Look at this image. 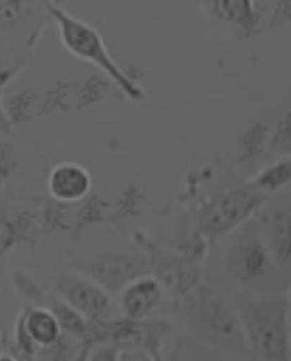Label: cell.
Returning a JSON list of instances; mask_svg holds the SVG:
<instances>
[{"mask_svg": "<svg viewBox=\"0 0 291 361\" xmlns=\"http://www.w3.org/2000/svg\"><path fill=\"white\" fill-rule=\"evenodd\" d=\"M179 301L185 326L192 336L218 350L243 352L247 342L239 314L221 293L206 283H200Z\"/></svg>", "mask_w": 291, "mask_h": 361, "instance_id": "obj_1", "label": "cell"}, {"mask_svg": "<svg viewBox=\"0 0 291 361\" xmlns=\"http://www.w3.org/2000/svg\"><path fill=\"white\" fill-rule=\"evenodd\" d=\"M244 342L260 361H291L287 295H256L237 301Z\"/></svg>", "mask_w": 291, "mask_h": 361, "instance_id": "obj_2", "label": "cell"}, {"mask_svg": "<svg viewBox=\"0 0 291 361\" xmlns=\"http://www.w3.org/2000/svg\"><path fill=\"white\" fill-rule=\"evenodd\" d=\"M47 10L51 12L56 27H58L63 47L72 56H76L80 61H86V63L94 64L95 68H99L128 99H132V102L142 99V95H144L142 87L136 86L132 78L118 66L117 61L109 53V47L105 45L101 33L97 32L94 25L86 24L84 20L72 16L70 12H66L64 8L55 6L51 2L47 4Z\"/></svg>", "mask_w": 291, "mask_h": 361, "instance_id": "obj_3", "label": "cell"}, {"mask_svg": "<svg viewBox=\"0 0 291 361\" xmlns=\"http://www.w3.org/2000/svg\"><path fill=\"white\" fill-rule=\"evenodd\" d=\"M266 202V195L249 187H237L206 204L198 214V229L208 241H218L221 237L241 229L252 220L256 210Z\"/></svg>", "mask_w": 291, "mask_h": 361, "instance_id": "obj_4", "label": "cell"}, {"mask_svg": "<svg viewBox=\"0 0 291 361\" xmlns=\"http://www.w3.org/2000/svg\"><path fill=\"white\" fill-rule=\"evenodd\" d=\"M148 251L150 252H144V255L148 259L150 274L163 286V290L169 295L182 299L202 283L200 260L187 257L179 251L161 249L156 245H150Z\"/></svg>", "mask_w": 291, "mask_h": 361, "instance_id": "obj_5", "label": "cell"}, {"mask_svg": "<svg viewBox=\"0 0 291 361\" xmlns=\"http://www.w3.org/2000/svg\"><path fill=\"white\" fill-rule=\"evenodd\" d=\"M272 264L274 257L270 252V247L262 239L256 226L252 221H247L229 247L225 259L229 276L241 283L252 282L266 276L272 270Z\"/></svg>", "mask_w": 291, "mask_h": 361, "instance_id": "obj_6", "label": "cell"}, {"mask_svg": "<svg viewBox=\"0 0 291 361\" xmlns=\"http://www.w3.org/2000/svg\"><path fill=\"white\" fill-rule=\"evenodd\" d=\"M80 274L87 276L113 295L120 293L136 278L150 274V267L144 252L109 251L95 255L86 267L80 268Z\"/></svg>", "mask_w": 291, "mask_h": 361, "instance_id": "obj_7", "label": "cell"}, {"mask_svg": "<svg viewBox=\"0 0 291 361\" xmlns=\"http://www.w3.org/2000/svg\"><path fill=\"white\" fill-rule=\"evenodd\" d=\"M56 298L66 301L87 321H103L111 309V293L87 276L66 272L55 283Z\"/></svg>", "mask_w": 291, "mask_h": 361, "instance_id": "obj_8", "label": "cell"}, {"mask_svg": "<svg viewBox=\"0 0 291 361\" xmlns=\"http://www.w3.org/2000/svg\"><path fill=\"white\" fill-rule=\"evenodd\" d=\"M167 291L151 274H144L123 288L118 293L120 311L126 321H146L158 311Z\"/></svg>", "mask_w": 291, "mask_h": 361, "instance_id": "obj_9", "label": "cell"}, {"mask_svg": "<svg viewBox=\"0 0 291 361\" xmlns=\"http://www.w3.org/2000/svg\"><path fill=\"white\" fill-rule=\"evenodd\" d=\"M47 190L51 197L70 204L86 198L92 190V175L84 165L64 161L55 165L47 177Z\"/></svg>", "mask_w": 291, "mask_h": 361, "instance_id": "obj_10", "label": "cell"}, {"mask_svg": "<svg viewBox=\"0 0 291 361\" xmlns=\"http://www.w3.org/2000/svg\"><path fill=\"white\" fill-rule=\"evenodd\" d=\"M20 319L24 322L25 332L32 338L37 352L41 348L56 344L63 338L61 324L49 307H27L24 313L20 314Z\"/></svg>", "mask_w": 291, "mask_h": 361, "instance_id": "obj_11", "label": "cell"}, {"mask_svg": "<svg viewBox=\"0 0 291 361\" xmlns=\"http://www.w3.org/2000/svg\"><path fill=\"white\" fill-rule=\"evenodd\" d=\"M49 309H51L53 314L56 317V321H58V324H61L63 334L74 338V340H78V342H82V344H86L92 321H87L84 314L78 313L74 307L68 305V303L63 301L61 298H53Z\"/></svg>", "mask_w": 291, "mask_h": 361, "instance_id": "obj_12", "label": "cell"}, {"mask_svg": "<svg viewBox=\"0 0 291 361\" xmlns=\"http://www.w3.org/2000/svg\"><path fill=\"white\" fill-rule=\"evenodd\" d=\"M291 183V159H283L278 164L270 165L252 179V187L260 192H275V190L287 187Z\"/></svg>", "mask_w": 291, "mask_h": 361, "instance_id": "obj_13", "label": "cell"}, {"mask_svg": "<svg viewBox=\"0 0 291 361\" xmlns=\"http://www.w3.org/2000/svg\"><path fill=\"white\" fill-rule=\"evenodd\" d=\"M32 2L22 0H0V32L22 25L32 16Z\"/></svg>", "mask_w": 291, "mask_h": 361, "instance_id": "obj_14", "label": "cell"}, {"mask_svg": "<svg viewBox=\"0 0 291 361\" xmlns=\"http://www.w3.org/2000/svg\"><path fill=\"white\" fill-rule=\"evenodd\" d=\"M274 221V247L270 252L280 260H291V214H280Z\"/></svg>", "mask_w": 291, "mask_h": 361, "instance_id": "obj_15", "label": "cell"}, {"mask_svg": "<svg viewBox=\"0 0 291 361\" xmlns=\"http://www.w3.org/2000/svg\"><path fill=\"white\" fill-rule=\"evenodd\" d=\"M20 169V152L8 136H0V180H8Z\"/></svg>", "mask_w": 291, "mask_h": 361, "instance_id": "obj_16", "label": "cell"}, {"mask_svg": "<svg viewBox=\"0 0 291 361\" xmlns=\"http://www.w3.org/2000/svg\"><path fill=\"white\" fill-rule=\"evenodd\" d=\"M32 103H33L32 92H22V94L14 95V99L4 102V109H6V113H8L10 123L14 125V123H20V121H25V118L30 117V113H27V111L32 109Z\"/></svg>", "mask_w": 291, "mask_h": 361, "instance_id": "obj_17", "label": "cell"}, {"mask_svg": "<svg viewBox=\"0 0 291 361\" xmlns=\"http://www.w3.org/2000/svg\"><path fill=\"white\" fill-rule=\"evenodd\" d=\"M14 245H16V228L6 216L4 208H0V257H4Z\"/></svg>", "mask_w": 291, "mask_h": 361, "instance_id": "obj_18", "label": "cell"}, {"mask_svg": "<svg viewBox=\"0 0 291 361\" xmlns=\"http://www.w3.org/2000/svg\"><path fill=\"white\" fill-rule=\"evenodd\" d=\"M120 352L123 348L118 344H97L94 348L89 345L87 361H118Z\"/></svg>", "mask_w": 291, "mask_h": 361, "instance_id": "obj_19", "label": "cell"}, {"mask_svg": "<svg viewBox=\"0 0 291 361\" xmlns=\"http://www.w3.org/2000/svg\"><path fill=\"white\" fill-rule=\"evenodd\" d=\"M118 361H154L146 352L136 350V348H123L120 352V360Z\"/></svg>", "mask_w": 291, "mask_h": 361, "instance_id": "obj_20", "label": "cell"}, {"mask_svg": "<svg viewBox=\"0 0 291 361\" xmlns=\"http://www.w3.org/2000/svg\"><path fill=\"white\" fill-rule=\"evenodd\" d=\"M10 133H12V123L4 109V99L0 97V136H10Z\"/></svg>", "mask_w": 291, "mask_h": 361, "instance_id": "obj_21", "label": "cell"}, {"mask_svg": "<svg viewBox=\"0 0 291 361\" xmlns=\"http://www.w3.org/2000/svg\"><path fill=\"white\" fill-rule=\"evenodd\" d=\"M87 353H89V345L82 344V348H80L78 353L74 355V360L72 361H87Z\"/></svg>", "mask_w": 291, "mask_h": 361, "instance_id": "obj_22", "label": "cell"}, {"mask_svg": "<svg viewBox=\"0 0 291 361\" xmlns=\"http://www.w3.org/2000/svg\"><path fill=\"white\" fill-rule=\"evenodd\" d=\"M290 299V309H287V326H290V340H291V295H287Z\"/></svg>", "mask_w": 291, "mask_h": 361, "instance_id": "obj_23", "label": "cell"}, {"mask_svg": "<svg viewBox=\"0 0 291 361\" xmlns=\"http://www.w3.org/2000/svg\"><path fill=\"white\" fill-rule=\"evenodd\" d=\"M0 361H22L18 357H12V355H0Z\"/></svg>", "mask_w": 291, "mask_h": 361, "instance_id": "obj_24", "label": "cell"}]
</instances>
